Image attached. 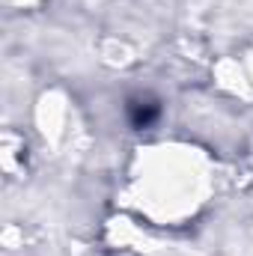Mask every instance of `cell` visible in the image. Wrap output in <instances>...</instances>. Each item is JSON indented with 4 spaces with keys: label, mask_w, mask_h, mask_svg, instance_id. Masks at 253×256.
<instances>
[{
    "label": "cell",
    "mask_w": 253,
    "mask_h": 256,
    "mask_svg": "<svg viewBox=\"0 0 253 256\" xmlns=\"http://www.w3.org/2000/svg\"><path fill=\"white\" fill-rule=\"evenodd\" d=\"M128 120L134 128H149L158 120V104L155 102H131L128 104Z\"/></svg>",
    "instance_id": "obj_1"
}]
</instances>
